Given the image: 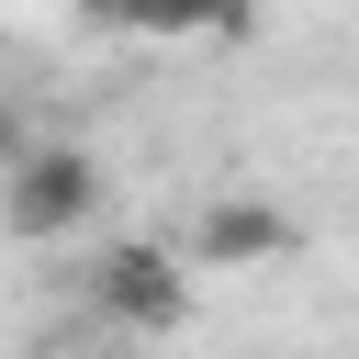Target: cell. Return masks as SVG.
I'll list each match as a JSON object with an SVG mask.
<instances>
[{
	"label": "cell",
	"mask_w": 359,
	"mask_h": 359,
	"mask_svg": "<svg viewBox=\"0 0 359 359\" xmlns=\"http://www.w3.org/2000/svg\"><path fill=\"white\" fill-rule=\"evenodd\" d=\"M101 157L90 146H56V135H34L11 168H0V236L11 247H67V236H90V213H101Z\"/></svg>",
	"instance_id": "obj_1"
},
{
	"label": "cell",
	"mask_w": 359,
	"mask_h": 359,
	"mask_svg": "<svg viewBox=\"0 0 359 359\" xmlns=\"http://www.w3.org/2000/svg\"><path fill=\"white\" fill-rule=\"evenodd\" d=\"M258 258H292V213L258 202V191H224L191 224V269H258Z\"/></svg>",
	"instance_id": "obj_3"
},
{
	"label": "cell",
	"mask_w": 359,
	"mask_h": 359,
	"mask_svg": "<svg viewBox=\"0 0 359 359\" xmlns=\"http://www.w3.org/2000/svg\"><path fill=\"white\" fill-rule=\"evenodd\" d=\"M123 34H146V45H213V34H247V0H135Z\"/></svg>",
	"instance_id": "obj_4"
},
{
	"label": "cell",
	"mask_w": 359,
	"mask_h": 359,
	"mask_svg": "<svg viewBox=\"0 0 359 359\" xmlns=\"http://www.w3.org/2000/svg\"><path fill=\"white\" fill-rule=\"evenodd\" d=\"M67 11H79V22H101V34H123V11H135V0H67Z\"/></svg>",
	"instance_id": "obj_5"
},
{
	"label": "cell",
	"mask_w": 359,
	"mask_h": 359,
	"mask_svg": "<svg viewBox=\"0 0 359 359\" xmlns=\"http://www.w3.org/2000/svg\"><path fill=\"white\" fill-rule=\"evenodd\" d=\"M22 146H34V123H22V112H11V101H0V168H11V157H22Z\"/></svg>",
	"instance_id": "obj_6"
},
{
	"label": "cell",
	"mask_w": 359,
	"mask_h": 359,
	"mask_svg": "<svg viewBox=\"0 0 359 359\" xmlns=\"http://www.w3.org/2000/svg\"><path fill=\"white\" fill-rule=\"evenodd\" d=\"M90 303L123 325V337H180L191 325V258L157 247V236H112L90 258Z\"/></svg>",
	"instance_id": "obj_2"
}]
</instances>
